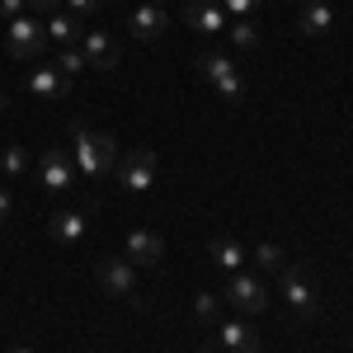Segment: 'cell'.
<instances>
[{"mask_svg":"<svg viewBox=\"0 0 353 353\" xmlns=\"http://www.w3.org/2000/svg\"><path fill=\"white\" fill-rule=\"evenodd\" d=\"M330 24H334V10H330V0H306V5H301V19H297L301 33L321 38V33H325Z\"/></svg>","mask_w":353,"mask_h":353,"instance_id":"5bb4252c","label":"cell"},{"mask_svg":"<svg viewBox=\"0 0 353 353\" xmlns=\"http://www.w3.org/2000/svg\"><path fill=\"white\" fill-rule=\"evenodd\" d=\"M57 71H61V76H76V71H85V52H81V48H61V57H57Z\"/></svg>","mask_w":353,"mask_h":353,"instance_id":"7402d4cb","label":"cell"},{"mask_svg":"<svg viewBox=\"0 0 353 353\" xmlns=\"http://www.w3.org/2000/svg\"><path fill=\"white\" fill-rule=\"evenodd\" d=\"M66 5H71V10H76V14H94V10H99V5H104V0H66Z\"/></svg>","mask_w":353,"mask_h":353,"instance_id":"d4e9b609","label":"cell"},{"mask_svg":"<svg viewBox=\"0 0 353 353\" xmlns=\"http://www.w3.org/2000/svg\"><path fill=\"white\" fill-rule=\"evenodd\" d=\"M38 179H43V189L61 193L71 179H76V161H71L61 146H52V151H43V156H38Z\"/></svg>","mask_w":353,"mask_h":353,"instance_id":"52a82bcc","label":"cell"},{"mask_svg":"<svg viewBox=\"0 0 353 353\" xmlns=\"http://www.w3.org/2000/svg\"><path fill=\"white\" fill-rule=\"evenodd\" d=\"M52 236L57 241H81L85 236V217L81 212H57L52 217Z\"/></svg>","mask_w":353,"mask_h":353,"instance_id":"ac0fdd59","label":"cell"},{"mask_svg":"<svg viewBox=\"0 0 353 353\" xmlns=\"http://www.w3.org/2000/svg\"><path fill=\"white\" fill-rule=\"evenodd\" d=\"M48 38H52V43H61V48H71V43H76V19H71V14H52Z\"/></svg>","mask_w":353,"mask_h":353,"instance_id":"ffe728a7","label":"cell"},{"mask_svg":"<svg viewBox=\"0 0 353 353\" xmlns=\"http://www.w3.org/2000/svg\"><path fill=\"white\" fill-rule=\"evenodd\" d=\"M203 353H212V349H203Z\"/></svg>","mask_w":353,"mask_h":353,"instance_id":"4dcf8cb0","label":"cell"},{"mask_svg":"<svg viewBox=\"0 0 353 353\" xmlns=\"http://www.w3.org/2000/svg\"><path fill=\"white\" fill-rule=\"evenodd\" d=\"M254 264H259L264 273L283 269V250H278V245H259V250H254Z\"/></svg>","mask_w":353,"mask_h":353,"instance_id":"603a6c76","label":"cell"},{"mask_svg":"<svg viewBox=\"0 0 353 353\" xmlns=\"http://www.w3.org/2000/svg\"><path fill=\"white\" fill-rule=\"evenodd\" d=\"M198 71L208 76V81L217 85L226 99H241L245 94V81H241V71H236V61H226L221 52H208V57H198Z\"/></svg>","mask_w":353,"mask_h":353,"instance_id":"5b68a950","label":"cell"},{"mask_svg":"<svg viewBox=\"0 0 353 353\" xmlns=\"http://www.w3.org/2000/svg\"><path fill=\"white\" fill-rule=\"evenodd\" d=\"M221 5H226V14H250L259 0H221Z\"/></svg>","mask_w":353,"mask_h":353,"instance_id":"cb8c5ba5","label":"cell"},{"mask_svg":"<svg viewBox=\"0 0 353 353\" xmlns=\"http://www.w3.org/2000/svg\"><path fill=\"white\" fill-rule=\"evenodd\" d=\"M113 179L128 193H146L151 179H156V156H151L146 146H141V151H128V156L118 161V170H113Z\"/></svg>","mask_w":353,"mask_h":353,"instance_id":"277c9868","label":"cell"},{"mask_svg":"<svg viewBox=\"0 0 353 353\" xmlns=\"http://www.w3.org/2000/svg\"><path fill=\"white\" fill-rule=\"evenodd\" d=\"M0 170H5L10 179H19V174L28 170V151H24V146H5V156H0Z\"/></svg>","mask_w":353,"mask_h":353,"instance_id":"44dd1931","label":"cell"},{"mask_svg":"<svg viewBox=\"0 0 353 353\" xmlns=\"http://www.w3.org/2000/svg\"><path fill=\"white\" fill-rule=\"evenodd\" d=\"M221 297L231 301L236 311H245V316H259V311H264V283H259L254 273H231V283H226Z\"/></svg>","mask_w":353,"mask_h":353,"instance_id":"8992f818","label":"cell"},{"mask_svg":"<svg viewBox=\"0 0 353 353\" xmlns=\"http://www.w3.org/2000/svg\"><path fill=\"white\" fill-rule=\"evenodd\" d=\"M165 24H170V19H165L161 5H141V10H132V33L141 38V43H146V38H161Z\"/></svg>","mask_w":353,"mask_h":353,"instance_id":"9a60e30c","label":"cell"},{"mask_svg":"<svg viewBox=\"0 0 353 353\" xmlns=\"http://www.w3.org/2000/svg\"><path fill=\"white\" fill-rule=\"evenodd\" d=\"M193 311H198L203 325H221V292H198Z\"/></svg>","mask_w":353,"mask_h":353,"instance_id":"d6986e66","label":"cell"},{"mask_svg":"<svg viewBox=\"0 0 353 353\" xmlns=\"http://www.w3.org/2000/svg\"><path fill=\"white\" fill-rule=\"evenodd\" d=\"M226 33H231V43H236L241 52H254V48H259V24H254L250 14H241L236 24H226Z\"/></svg>","mask_w":353,"mask_h":353,"instance_id":"2e32d148","label":"cell"},{"mask_svg":"<svg viewBox=\"0 0 353 353\" xmlns=\"http://www.w3.org/2000/svg\"><path fill=\"white\" fill-rule=\"evenodd\" d=\"M28 90H33L38 99H66V94H71V81H66L57 66H38V71L28 76Z\"/></svg>","mask_w":353,"mask_h":353,"instance_id":"7c38bea8","label":"cell"},{"mask_svg":"<svg viewBox=\"0 0 353 353\" xmlns=\"http://www.w3.org/2000/svg\"><path fill=\"white\" fill-rule=\"evenodd\" d=\"M19 10H24V0H0V14L5 19H19Z\"/></svg>","mask_w":353,"mask_h":353,"instance_id":"484cf974","label":"cell"},{"mask_svg":"<svg viewBox=\"0 0 353 353\" xmlns=\"http://www.w3.org/2000/svg\"><path fill=\"white\" fill-rule=\"evenodd\" d=\"M184 19H189V28H198V33H226V5H221V0H189Z\"/></svg>","mask_w":353,"mask_h":353,"instance_id":"9c48e42d","label":"cell"},{"mask_svg":"<svg viewBox=\"0 0 353 353\" xmlns=\"http://www.w3.org/2000/svg\"><path fill=\"white\" fill-rule=\"evenodd\" d=\"M10 353H33V349H24V344H14V349H10Z\"/></svg>","mask_w":353,"mask_h":353,"instance_id":"f1b7e54d","label":"cell"},{"mask_svg":"<svg viewBox=\"0 0 353 353\" xmlns=\"http://www.w3.org/2000/svg\"><path fill=\"white\" fill-rule=\"evenodd\" d=\"M241 259H245V250L236 241H212V264L226 273H241Z\"/></svg>","mask_w":353,"mask_h":353,"instance_id":"e0dca14e","label":"cell"},{"mask_svg":"<svg viewBox=\"0 0 353 353\" xmlns=\"http://www.w3.org/2000/svg\"><path fill=\"white\" fill-rule=\"evenodd\" d=\"M99 288L113 292V297H137V273L128 259H99Z\"/></svg>","mask_w":353,"mask_h":353,"instance_id":"ba28073f","label":"cell"},{"mask_svg":"<svg viewBox=\"0 0 353 353\" xmlns=\"http://www.w3.org/2000/svg\"><path fill=\"white\" fill-rule=\"evenodd\" d=\"M283 301H288V311L301 316V321H311L316 311H321V288H316V278L297 264H283Z\"/></svg>","mask_w":353,"mask_h":353,"instance_id":"6da1fadb","label":"cell"},{"mask_svg":"<svg viewBox=\"0 0 353 353\" xmlns=\"http://www.w3.org/2000/svg\"><path fill=\"white\" fill-rule=\"evenodd\" d=\"M0 113H5V94H0Z\"/></svg>","mask_w":353,"mask_h":353,"instance_id":"f546056e","label":"cell"},{"mask_svg":"<svg viewBox=\"0 0 353 353\" xmlns=\"http://www.w3.org/2000/svg\"><path fill=\"white\" fill-rule=\"evenodd\" d=\"M217 339H221V349H226V353H259V334L245 325V321H221Z\"/></svg>","mask_w":353,"mask_h":353,"instance_id":"8fae6325","label":"cell"},{"mask_svg":"<svg viewBox=\"0 0 353 353\" xmlns=\"http://www.w3.org/2000/svg\"><path fill=\"white\" fill-rule=\"evenodd\" d=\"M118 161V146H113L109 132H90V128H76V165L85 174H104Z\"/></svg>","mask_w":353,"mask_h":353,"instance_id":"7a4b0ae2","label":"cell"},{"mask_svg":"<svg viewBox=\"0 0 353 353\" xmlns=\"http://www.w3.org/2000/svg\"><path fill=\"white\" fill-rule=\"evenodd\" d=\"M28 5H33L38 14H52V10H57V5H61V0H28Z\"/></svg>","mask_w":353,"mask_h":353,"instance_id":"4316f807","label":"cell"},{"mask_svg":"<svg viewBox=\"0 0 353 353\" xmlns=\"http://www.w3.org/2000/svg\"><path fill=\"white\" fill-rule=\"evenodd\" d=\"M10 208H14V203H10V193H5V189H0V221H5V217H10Z\"/></svg>","mask_w":353,"mask_h":353,"instance_id":"83f0119b","label":"cell"},{"mask_svg":"<svg viewBox=\"0 0 353 353\" xmlns=\"http://www.w3.org/2000/svg\"><path fill=\"white\" fill-rule=\"evenodd\" d=\"M5 43H10V57L14 61H33V57H43V48H48V28L38 24V19H10V28H5Z\"/></svg>","mask_w":353,"mask_h":353,"instance_id":"3957f363","label":"cell"},{"mask_svg":"<svg viewBox=\"0 0 353 353\" xmlns=\"http://www.w3.org/2000/svg\"><path fill=\"white\" fill-rule=\"evenodd\" d=\"M85 66H94V71H113L118 66V48H113V38L109 33H99V28H90L85 33Z\"/></svg>","mask_w":353,"mask_h":353,"instance_id":"30bf717a","label":"cell"},{"mask_svg":"<svg viewBox=\"0 0 353 353\" xmlns=\"http://www.w3.org/2000/svg\"><path fill=\"white\" fill-rule=\"evenodd\" d=\"M165 254V241L151 236V231H132L128 236V264H156Z\"/></svg>","mask_w":353,"mask_h":353,"instance_id":"4fadbf2b","label":"cell"}]
</instances>
